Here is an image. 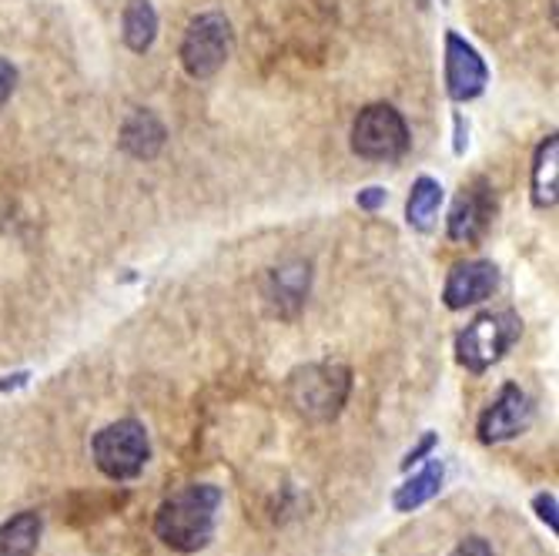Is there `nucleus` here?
Masks as SVG:
<instances>
[{
  "label": "nucleus",
  "mask_w": 559,
  "mask_h": 556,
  "mask_svg": "<svg viewBox=\"0 0 559 556\" xmlns=\"http://www.w3.org/2000/svg\"><path fill=\"white\" fill-rule=\"evenodd\" d=\"M222 507V489L212 483H194L168 496L155 513V533L165 546L178 553L205 549L215 536V520Z\"/></svg>",
  "instance_id": "obj_1"
},
{
  "label": "nucleus",
  "mask_w": 559,
  "mask_h": 556,
  "mask_svg": "<svg viewBox=\"0 0 559 556\" xmlns=\"http://www.w3.org/2000/svg\"><path fill=\"white\" fill-rule=\"evenodd\" d=\"M352 389V372L338 363L301 366L288 376L292 410L309 423H329L342 413Z\"/></svg>",
  "instance_id": "obj_2"
},
{
  "label": "nucleus",
  "mask_w": 559,
  "mask_h": 556,
  "mask_svg": "<svg viewBox=\"0 0 559 556\" xmlns=\"http://www.w3.org/2000/svg\"><path fill=\"white\" fill-rule=\"evenodd\" d=\"M94 463L108 480H134L147 460H151V442L138 419H118L105 426L94 436Z\"/></svg>",
  "instance_id": "obj_3"
},
{
  "label": "nucleus",
  "mask_w": 559,
  "mask_h": 556,
  "mask_svg": "<svg viewBox=\"0 0 559 556\" xmlns=\"http://www.w3.org/2000/svg\"><path fill=\"white\" fill-rule=\"evenodd\" d=\"M231 55V24L222 14H201L188 24L181 40V64L194 81L215 78Z\"/></svg>",
  "instance_id": "obj_4"
},
{
  "label": "nucleus",
  "mask_w": 559,
  "mask_h": 556,
  "mask_svg": "<svg viewBox=\"0 0 559 556\" xmlns=\"http://www.w3.org/2000/svg\"><path fill=\"white\" fill-rule=\"evenodd\" d=\"M409 147V128L392 105H369L352 125V151L369 162H395Z\"/></svg>",
  "instance_id": "obj_5"
},
{
  "label": "nucleus",
  "mask_w": 559,
  "mask_h": 556,
  "mask_svg": "<svg viewBox=\"0 0 559 556\" xmlns=\"http://www.w3.org/2000/svg\"><path fill=\"white\" fill-rule=\"evenodd\" d=\"M520 319L513 312H486L476 322L466 326V332L455 342V352H460V363L469 372H486L492 363H499L520 339Z\"/></svg>",
  "instance_id": "obj_6"
},
{
  "label": "nucleus",
  "mask_w": 559,
  "mask_h": 556,
  "mask_svg": "<svg viewBox=\"0 0 559 556\" xmlns=\"http://www.w3.org/2000/svg\"><path fill=\"white\" fill-rule=\"evenodd\" d=\"M489 81L486 61L479 58V50L463 40L460 34H445V91L452 100H473L483 94Z\"/></svg>",
  "instance_id": "obj_7"
},
{
  "label": "nucleus",
  "mask_w": 559,
  "mask_h": 556,
  "mask_svg": "<svg viewBox=\"0 0 559 556\" xmlns=\"http://www.w3.org/2000/svg\"><path fill=\"white\" fill-rule=\"evenodd\" d=\"M533 419V406H530V395L520 386H502L499 399L492 406L479 416V439L483 442H502V439H513L520 436Z\"/></svg>",
  "instance_id": "obj_8"
},
{
  "label": "nucleus",
  "mask_w": 559,
  "mask_h": 556,
  "mask_svg": "<svg viewBox=\"0 0 559 556\" xmlns=\"http://www.w3.org/2000/svg\"><path fill=\"white\" fill-rule=\"evenodd\" d=\"M499 285V269L486 259H476V262H460L449 279H445V306L449 309H466V306H476V301L489 298Z\"/></svg>",
  "instance_id": "obj_9"
},
{
  "label": "nucleus",
  "mask_w": 559,
  "mask_h": 556,
  "mask_svg": "<svg viewBox=\"0 0 559 556\" xmlns=\"http://www.w3.org/2000/svg\"><path fill=\"white\" fill-rule=\"evenodd\" d=\"M492 218V205H489V198L476 188L463 191L460 198H455V205H452V215H449V238L455 241H476L486 225Z\"/></svg>",
  "instance_id": "obj_10"
},
{
  "label": "nucleus",
  "mask_w": 559,
  "mask_h": 556,
  "mask_svg": "<svg viewBox=\"0 0 559 556\" xmlns=\"http://www.w3.org/2000/svg\"><path fill=\"white\" fill-rule=\"evenodd\" d=\"M165 144V128L162 121L151 115V111H134L128 121H124V131H121V147L134 158H155Z\"/></svg>",
  "instance_id": "obj_11"
},
{
  "label": "nucleus",
  "mask_w": 559,
  "mask_h": 556,
  "mask_svg": "<svg viewBox=\"0 0 559 556\" xmlns=\"http://www.w3.org/2000/svg\"><path fill=\"white\" fill-rule=\"evenodd\" d=\"M556 162H559V141H556V134H549L539 144L536 162H533V201L539 209H552L556 198H559V181H556L559 168H556Z\"/></svg>",
  "instance_id": "obj_12"
},
{
  "label": "nucleus",
  "mask_w": 559,
  "mask_h": 556,
  "mask_svg": "<svg viewBox=\"0 0 559 556\" xmlns=\"http://www.w3.org/2000/svg\"><path fill=\"white\" fill-rule=\"evenodd\" d=\"M442 476H445L442 463H439V460H432L419 476L405 480V483L395 489L392 507H395L399 513H413V510H419L423 502H429L432 496H439V489H442Z\"/></svg>",
  "instance_id": "obj_13"
},
{
  "label": "nucleus",
  "mask_w": 559,
  "mask_h": 556,
  "mask_svg": "<svg viewBox=\"0 0 559 556\" xmlns=\"http://www.w3.org/2000/svg\"><path fill=\"white\" fill-rule=\"evenodd\" d=\"M121 31H124V44L131 50H138V55H144V50L155 44V37H158V14H155V8H151L147 0H128L124 17H121Z\"/></svg>",
  "instance_id": "obj_14"
},
{
  "label": "nucleus",
  "mask_w": 559,
  "mask_h": 556,
  "mask_svg": "<svg viewBox=\"0 0 559 556\" xmlns=\"http://www.w3.org/2000/svg\"><path fill=\"white\" fill-rule=\"evenodd\" d=\"M40 517L37 513H17L14 520H8L0 527V556H34L37 543H40Z\"/></svg>",
  "instance_id": "obj_15"
},
{
  "label": "nucleus",
  "mask_w": 559,
  "mask_h": 556,
  "mask_svg": "<svg viewBox=\"0 0 559 556\" xmlns=\"http://www.w3.org/2000/svg\"><path fill=\"white\" fill-rule=\"evenodd\" d=\"M439 201H442V185L432 178H419L413 185L409 205H405V218H409L413 228H429L439 212Z\"/></svg>",
  "instance_id": "obj_16"
},
{
  "label": "nucleus",
  "mask_w": 559,
  "mask_h": 556,
  "mask_svg": "<svg viewBox=\"0 0 559 556\" xmlns=\"http://www.w3.org/2000/svg\"><path fill=\"white\" fill-rule=\"evenodd\" d=\"M533 507H536L539 520L556 533V530H559V523H556V496H552V493H539V496L533 499Z\"/></svg>",
  "instance_id": "obj_17"
},
{
  "label": "nucleus",
  "mask_w": 559,
  "mask_h": 556,
  "mask_svg": "<svg viewBox=\"0 0 559 556\" xmlns=\"http://www.w3.org/2000/svg\"><path fill=\"white\" fill-rule=\"evenodd\" d=\"M432 449H436V433H426V436H423V442H419L416 449H409V452H405V460H402V470H413L416 463H423V457H429Z\"/></svg>",
  "instance_id": "obj_18"
},
{
  "label": "nucleus",
  "mask_w": 559,
  "mask_h": 556,
  "mask_svg": "<svg viewBox=\"0 0 559 556\" xmlns=\"http://www.w3.org/2000/svg\"><path fill=\"white\" fill-rule=\"evenodd\" d=\"M449 556H492V546L483 536H469V540H463L460 546H455Z\"/></svg>",
  "instance_id": "obj_19"
},
{
  "label": "nucleus",
  "mask_w": 559,
  "mask_h": 556,
  "mask_svg": "<svg viewBox=\"0 0 559 556\" xmlns=\"http://www.w3.org/2000/svg\"><path fill=\"white\" fill-rule=\"evenodd\" d=\"M14 84H17V71H14V64L0 58V105H4V100L14 94Z\"/></svg>",
  "instance_id": "obj_20"
},
{
  "label": "nucleus",
  "mask_w": 559,
  "mask_h": 556,
  "mask_svg": "<svg viewBox=\"0 0 559 556\" xmlns=\"http://www.w3.org/2000/svg\"><path fill=\"white\" fill-rule=\"evenodd\" d=\"M379 205H385V188H366V191H359V209L376 212Z\"/></svg>",
  "instance_id": "obj_21"
}]
</instances>
